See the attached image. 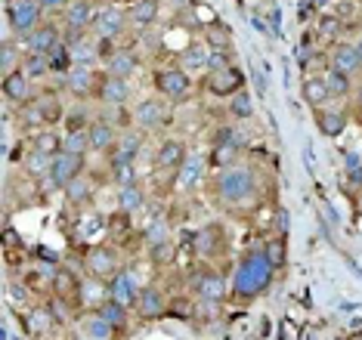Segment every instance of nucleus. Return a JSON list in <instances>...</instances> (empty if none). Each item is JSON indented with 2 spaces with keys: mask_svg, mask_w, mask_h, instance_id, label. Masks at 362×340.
<instances>
[{
  "mask_svg": "<svg viewBox=\"0 0 362 340\" xmlns=\"http://www.w3.org/2000/svg\"><path fill=\"white\" fill-rule=\"evenodd\" d=\"M276 263L263 254V247H251L242 260L235 263L233 276H229V297L235 300H254L273 285L276 279Z\"/></svg>",
  "mask_w": 362,
  "mask_h": 340,
  "instance_id": "f257e3e1",
  "label": "nucleus"
},
{
  "mask_svg": "<svg viewBox=\"0 0 362 340\" xmlns=\"http://www.w3.org/2000/svg\"><path fill=\"white\" fill-rule=\"evenodd\" d=\"M257 195H260V177L248 164H235V168L217 170L211 177V198L223 207L254 204Z\"/></svg>",
  "mask_w": 362,
  "mask_h": 340,
  "instance_id": "f03ea898",
  "label": "nucleus"
},
{
  "mask_svg": "<svg viewBox=\"0 0 362 340\" xmlns=\"http://www.w3.org/2000/svg\"><path fill=\"white\" fill-rule=\"evenodd\" d=\"M44 4L40 0H10L6 4V28L16 35V40H25L31 31L44 25Z\"/></svg>",
  "mask_w": 362,
  "mask_h": 340,
  "instance_id": "7ed1b4c3",
  "label": "nucleus"
},
{
  "mask_svg": "<svg viewBox=\"0 0 362 340\" xmlns=\"http://www.w3.org/2000/svg\"><path fill=\"white\" fill-rule=\"evenodd\" d=\"M152 81H155L158 96L168 99V102H180V99H186L192 93V78H189V71L183 65H158Z\"/></svg>",
  "mask_w": 362,
  "mask_h": 340,
  "instance_id": "20e7f679",
  "label": "nucleus"
},
{
  "mask_svg": "<svg viewBox=\"0 0 362 340\" xmlns=\"http://www.w3.org/2000/svg\"><path fill=\"white\" fill-rule=\"evenodd\" d=\"M127 10H121L118 4H103L100 10H96V19H93V28H90V35L96 40H103V44H115L121 35H124L127 28Z\"/></svg>",
  "mask_w": 362,
  "mask_h": 340,
  "instance_id": "39448f33",
  "label": "nucleus"
},
{
  "mask_svg": "<svg viewBox=\"0 0 362 340\" xmlns=\"http://www.w3.org/2000/svg\"><path fill=\"white\" fill-rule=\"evenodd\" d=\"M84 269L87 276L100 279V281H109L115 272H121V257H118V247L112 245H90L87 254H84Z\"/></svg>",
  "mask_w": 362,
  "mask_h": 340,
  "instance_id": "423d86ee",
  "label": "nucleus"
},
{
  "mask_svg": "<svg viewBox=\"0 0 362 340\" xmlns=\"http://www.w3.org/2000/svg\"><path fill=\"white\" fill-rule=\"evenodd\" d=\"M130 115H134V127H139L143 134H152V130H161L170 124L168 99H139Z\"/></svg>",
  "mask_w": 362,
  "mask_h": 340,
  "instance_id": "0eeeda50",
  "label": "nucleus"
},
{
  "mask_svg": "<svg viewBox=\"0 0 362 340\" xmlns=\"http://www.w3.org/2000/svg\"><path fill=\"white\" fill-rule=\"evenodd\" d=\"M192 294H195V300H202V303L220 306L229 297V279L217 269H204V272H199V279H192Z\"/></svg>",
  "mask_w": 362,
  "mask_h": 340,
  "instance_id": "6e6552de",
  "label": "nucleus"
},
{
  "mask_svg": "<svg viewBox=\"0 0 362 340\" xmlns=\"http://www.w3.org/2000/svg\"><path fill=\"white\" fill-rule=\"evenodd\" d=\"M100 6L93 0H71V6L62 16V35L65 37H78V35H90Z\"/></svg>",
  "mask_w": 362,
  "mask_h": 340,
  "instance_id": "1a4fd4ad",
  "label": "nucleus"
},
{
  "mask_svg": "<svg viewBox=\"0 0 362 340\" xmlns=\"http://www.w3.org/2000/svg\"><path fill=\"white\" fill-rule=\"evenodd\" d=\"M81 173H87V158L84 155H71V152H59L53 155V168H50V186L53 189H62L69 182H75Z\"/></svg>",
  "mask_w": 362,
  "mask_h": 340,
  "instance_id": "9d476101",
  "label": "nucleus"
},
{
  "mask_svg": "<svg viewBox=\"0 0 362 340\" xmlns=\"http://www.w3.org/2000/svg\"><path fill=\"white\" fill-rule=\"evenodd\" d=\"M100 74L103 71H96V65H71V69L62 74V87L78 99H90V96H96Z\"/></svg>",
  "mask_w": 362,
  "mask_h": 340,
  "instance_id": "9b49d317",
  "label": "nucleus"
},
{
  "mask_svg": "<svg viewBox=\"0 0 362 340\" xmlns=\"http://www.w3.org/2000/svg\"><path fill=\"white\" fill-rule=\"evenodd\" d=\"M130 96H134V90H130V81L127 78H115V74L103 71L100 74V84H96V102L100 105H127Z\"/></svg>",
  "mask_w": 362,
  "mask_h": 340,
  "instance_id": "f8f14e48",
  "label": "nucleus"
},
{
  "mask_svg": "<svg viewBox=\"0 0 362 340\" xmlns=\"http://www.w3.org/2000/svg\"><path fill=\"white\" fill-rule=\"evenodd\" d=\"M204 90H208L211 96H235L238 90H245V74L235 69V65H229L223 71H208V78H204Z\"/></svg>",
  "mask_w": 362,
  "mask_h": 340,
  "instance_id": "ddd939ff",
  "label": "nucleus"
},
{
  "mask_svg": "<svg viewBox=\"0 0 362 340\" xmlns=\"http://www.w3.org/2000/svg\"><path fill=\"white\" fill-rule=\"evenodd\" d=\"M134 310H136V316H139V319L155 322V319L168 316L170 303H168V297H164V291H161L158 285H143V291H139Z\"/></svg>",
  "mask_w": 362,
  "mask_h": 340,
  "instance_id": "4468645a",
  "label": "nucleus"
},
{
  "mask_svg": "<svg viewBox=\"0 0 362 340\" xmlns=\"http://www.w3.org/2000/svg\"><path fill=\"white\" fill-rule=\"evenodd\" d=\"M328 65L350 78H356L362 71V56H359V47L353 40H334V47L328 49Z\"/></svg>",
  "mask_w": 362,
  "mask_h": 340,
  "instance_id": "2eb2a0df",
  "label": "nucleus"
},
{
  "mask_svg": "<svg viewBox=\"0 0 362 340\" xmlns=\"http://www.w3.org/2000/svg\"><path fill=\"white\" fill-rule=\"evenodd\" d=\"M143 143H146V134L139 127H127L121 130L118 143L109 152V164H134L136 155L143 152Z\"/></svg>",
  "mask_w": 362,
  "mask_h": 340,
  "instance_id": "dca6fc26",
  "label": "nucleus"
},
{
  "mask_svg": "<svg viewBox=\"0 0 362 340\" xmlns=\"http://www.w3.org/2000/svg\"><path fill=\"white\" fill-rule=\"evenodd\" d=\"M105 285H109V300H118V303L130 306V310L136 306V297H139V291H143V288L136 285V279H134V272H130V269L115 272Z\"/></svg>",
  "mask_w": 362,
  "mask_h": 340,
  "instance_id": "f3484780",
  "label": "nucleus"
},
{
  "mask_svg": "<svg viewBox=\"0 0 362 340\" xmlns=\"http://www.w3.org/2000/svg\"><path fill=\"white\" fill-rule=\"evenodd\" d=\"M87 136H90V148H93V152L109 155L121 134H118V127L105 118V115H96V118L90 121V127H87Z\"/></svg>",
  "mask_w": 362,
  "mask_h": 340,
  "instance_id": "a211bd4d",
  "label": "nucleus"
},
{
  "mask_svg": "<svg viewBox=\"0 0 362 340\" xmlns=\"http://www.w3.org/2000/svg\"><path fill=\"white\" fill-rule=\"evenodd\" d=\"M186 143L177 136H168L161 139L158 148H155V168L158 170H180L186 164Z\"/></svg>",
  "mask_w": 362,
  "mask_h": 340,
  "instance_id": "6ab92c4d",
  "label": "nucleus"
},
{
  "mask_svg": "<svg viewBox=\"0 0 362 340\" xmlns=\"http://www.w3.org/2000/svg\"><path fill=\"white\" fill-rule=\"evenodd\" d=\"M65 35H62V25H56V22H44L37 31H31V35L22 40V47H25V53H44V56H50V49L59 44Z\"/></svg>",
  "mask_w": 362,
  "mask_h": 340,
  "instance_id": "aec40b11",
  "label": "nucleus"
},
{
  "mask_svg": "<svg viewBox=\"0 0 362 340\" xmlns=\"http://www.w3.org/2000/svg\"><path fill=\"white\" fill-rule=\"evenodd\" d=\"M313 118H316V130L322 136H328V139H337L344 130H347V124H350L347 112H344V109H328V105H322V109L313 112Z\"/></svg>",
  "mask_w": 362,
  "mask_h": 340,
  "instance_id": "412c9836",
  "label": "nucleus"
},
{
  "mask_svg": "<svg viewBox=\"0 0 362 340\" xmlns=\"http://www.w3.org/2000/svg\"><path fill=\"white\" fill-rule=\"evenodd\" d=\"M69 44V53H71V62L75 65H96L103 59L100 53V40L93 35H78V37H65Z\"/></svg>",
  "mask_w": 362,
  "mask_h": 340,
  "instance_id": "4be33fe9",
  "label": "nucleus"
},
{
  "mask_svg": "<svg viewBox=\"0 0 362 340\" xmlns=\"http://www.w3.org/2000/svg\"><path fill=\"white\" fill-rule=\"evenodd\" d=\"M4 96H6V102H13V105H25L35 99L31 96V78L22 71V65L16 71L4 74Z\"/></svg>",
  "mask_w": 362,
  "mask_h": 340,
  "instance_id": "5701e85b",
  "label": "nucleus"
},
{
  "mask_svg": "<svg viewBox=\"0 0 362 340\" xmlns=\"http://www.w3.org/2000/svg\"><path fill=\"white\" fill-rule=\"evenodd\" d=\"M105 300H109V285H105V281L93 279V276L81 279V288H78V306H84L87 312H93V310H100Z\"/></svg>",
  "mask_w": 362,
  "mask_h": 340,
  "instance_id": "b1692460",
  "label": "nucleus"
},
{
  "mask_svg": "<svg viewBox=\"0 0 362 340\" xmlns=\"http://www.w3.org/2000/svg\"><path fill=\"white\" fill-rule=\"evenodd\" d=\"M103 71L115 74V78H130V74L139 71V56L130 47H118L109 59L103 62Z\"/></svg>",
  "mask_w": 362,
  "mask_h": 340,
  "instance_id": "393cba45",
  "label": "nucleus"
},
{
  "mask_svg": "<svg viewBox=\"0 0 362 340\" xmlns=\"http://www.w3.org/2000/svg\"><path fill=\"white\" fill-rule=\"evenodd\" d=\"M192 251L199 257H204V260H214L217 254H223V229L220 226H204L202 232H195Z\"/></svg>",
  "mask_w": 362,
  "mask_h": 340,
  "instance_id": "a878e982",
  "label": "nucleus"
},
{
  "mask_svg": "<svg viewBox=\"0 0 362 340\" xmlns=\"http://www.w3.org/2000/svg\"><path fill=\"white\" fill-rule=\"evenodd\" d=\"M158 13H161V0H134L127 6V22L134 28H152L158 22Z\"/></svg>",
  "mask_w": 362,
  "mask_h": 340,
  "instance_id": "bb28decb",
  "label": "nucleus"
},
{
  "mask_svg": "<svg viewBox=\"0 0 362 340\" xmlns=\"http://www.w3.org/2000/svg\"><path fill=\"white\" fill-rule=\"evenodd\" d=\"M300 96H303V102H307L313 112L322 109V105H328V99H332L322 74H307V78H303V84H300Z\"/></svg>",
  "mask_w": 362,
  "mask_h": 340,
  "instance_id": "cd10ccee",
  "label": "nucleus"
},
{
  "mask_svg": "<svg viewBox=\"0 0 362 340\" xmlns=\"http://www.w3.org/2000/svg\"><path fill=\"white\" fill-rule=\"evenodd\" d=\"M50 168H53V155L40 152L35 146L22 155V170H25V177H31V180H50Z\"/></svg>",
  "mask_w": 362,
  "mask_h": 340,
  "instance_id": "c85d7f7f",
  "label": "nucleus"
},
{
  "mask_svg": "<svg viewBox=\"0 0 362 340\" xmlns=\"http://www.w3.org/2000/svg\"><path fill=\"white\" fill-rule=\"evenodd\" d=\"M62 195L71 207H87L90 201H93V180H90L87 173H81L75 182H69V186L62 189Z\"/></svg>",
  "mask_w": 362,
  "mask_h": 340,
  "instance_id": "c756f323",
  "label": "nucleus"
},
{
  "mask_svg": "<svg viewBox=\"0 0 362 340\" xmlns=\"http://www.w3.org/2000/svg\"><path fill=\"white\" fill-rule=\"evenodd\" d=\"M81 334L84 337H90V340H115L118 337V331H115L109 322H105L100 312H87L84 319H81Z\"/></svg>",
  "mask_w": 362,
  "mask_h": 340,
  "instance_id": "7c9ffc66",
  "label": "nucleus"
},
{
  "mask_svg": "<svg viewBox=\"0 0 362 340\" xmlns=\"http://www.w3.org/2000/svg\"><path fill=\"white\" fill-rule=\"evenodd\" d=\"M121 213H136L139 207L146 204V189L139 182H130V186H121L118 189V198H115Z\"/></svg>",
  "mask_w": 362,
  "mask_h": 340,
  "instance_id": "2f4dec72",
  "label": "nucleus"
},
{
  "mask_svg": "<svg viewBox=\"0 0 362 340\" xmlns=\"http://www.w3.org/2000/svg\"><path fill=\"white\" fill-rule=\"evenodd\" d=\"M96 312H100V316H103L105 322H109V325H112L115 331H118V334H124L127 325H130V306L118 303V300H105Z\"/></svg>",
  "mask_w": 362,
  "mask_h": 340,
  "instance_id": "473e14b6",
  "label": "nucleus"
},
{
  "mask_svg": "<svg viewBox=\"0 0 362 340\" xmlns=\"http://www.w3.org/2000/svg\"><path fill=\"white\" fill-rule=\"evenodd\" d=\"M238 155H242V146H235V143H217V146H211L208 164H211L214 170H226V168H235V164H238Z\"/></svg>",
  "mask_w": 362,
  "mask_h": 340,
  "instance_id": "72a5a7b5",
  "label": "nucleus"
},
{
  "mask_svg": "<svg viewBox=\"0 0 362 340\" xmlns=\"http://www.w3.org/2000/svg\"><path fill=\"white\" fill-rule=\"evenodd\" d=\"M208 56H211V47L208 44H189L183 53H180V62L177 65H183L186 71H199V69L208 71Z\"/></svg>",
  "mask_w": 362,
  "mask_h": 340,
  "instance_id": "f704fd0d",
  "label": "nucleus"
},
{
  "mask_svg": "<svg viewBox=\"0 0 362 340\" xmlns=\"http://www.w3.org/2000/svg\"><path fill=\"white\" fill-rule=\"evenodd\" d=\"M322 78H325V87H328V93H332V99H347L353 93V78L350 74H344V71H337V69H328L322 71Z\"/></svg>",
  "mask_w": 362,
  "mask_h": 340,
  "instance_id": "c9c22d12",
  "label": "nucleus"
},
{
  "mask_svg": "<svg viewBox=\"0 0 362 340\" xmlns=\"http://www.w3.org/2000/svg\"><path fill=\"white\" fill-rule=\"evenodd\" d=\"M204 44L211 49H233V31L220 22H208L204 25Z\"/></svg>",
  "mask_w": 362,
  "mask_h": 340,
  "instance_id": "e433bc0d",
  "label": "nucleus"
},
{
  "mask_svg": "<svg viewBox=\"0 0 362 340\" xmlns=\"http://www.w3.org/2000/svg\"><path fill=\"white\" fill-rule=\"evenodd\" d=\"M22 59H25V47H22V40L19 44H16V40H4V47H0V69H4V74L19 69Z\"/></svg>",
  "mask_w": 362,
  "mask_h": 340,
  "instance_id": "4c0bfd02",
  "label": "nucleus"
},
{
  "mask_svg": "<svg viewBox=\"0 0 362 340\" xmlns=\"http://www.w3.org/2000/svg\"><path fill=\"white\" fill-rule=\"evenodd\" d=\"M22 71H25L31 81L47 78V74H53L50 56H44V53H25V59H22Z\"/></svg>",
  "mask_w": 362,
  "mask_h": 340,
  "instance_id": "58836bf2",
  "label": "nucleus"
},
{
  "mask_svg": "<svg viewBox=\"0 0 362 340\" xmlns=\"http://www.w3.org/2000/svg\"><path fill=\"white\" fill-rule=\"evenodd\" d=\"M229 115L238 121H248L254 115V96L248 93V90H238L235 96H229Z\"/></svg>",
  "mask_w": 362,
  "mask_h": 340,
  "instance_id": "ea45409f",
  "label": "nucleus"
},
{
  "mask_svg": "<svg viewBox=\"0 0 362 340\" xmlns=\"http://www.w3.org/2000/svg\"><path fill=\"white\" fill-rule=\"evenodd\" d=\"M168 238H170V223L164 217H155L149 226H146V232H143V245L146 247H155V245L168 242Z\"/></svg>",
  "mask_w": 362,
  "mask_h": 340,
  "instance_id": "a19ab883",
  "label": "nucleus"
},
{
  "mask_svg": "<svg viewBox=\"0 0 362 340\" xmlns=\"http://www.w3.org/2000/svg\"><path fill=\"white\" fill-rule=\"evenodd\" d=\"M62 152L84 155V158H87V152H93V148H90V136H87V130H69V134L62 136Z\"/></svg>",
  "mask_w": 362,
  "mask_h": 340,
  "instance_id": "79ce46f5",
  "label": "nucleus"
},
{
  "mask_svg": "<svg viewBox=\"0 0 362 340\" xmlns=\"http://www.w3.org/2000/svg\"><path fill=\"white\" fill-rule=\"evenodd\" d=\"M202 173H204V161L202 158H186V164L177 170V180H180V186L192 189L195 182L202 180Z\"/></svg>",
  "mask_w": 362,
  "mask_h": 340,
  "instance_id": "37998d69",
  "label": "nucleus"
},
{
  "mask_svg": "<svg viewBox=\"0 0 362 340\" xmlns=\"http://www.w3.org/2000/svg\"><path fill=\"white\" fill-rule=\"evenodd\" d=\"M35 148H40V152H47V155H59L62 152V136L56 134V130H37V136H35V143H31Z\"/></svg>",
  "mask_w": 362,
  "mask_h": 340,
  "instance_id": "c03bdc74",
  "label": "nucleus"
},
{
  "mask_svg": "<svg viewBox=\"0 0 362 340\" xmlns=\"http://www.w3.org/2000/svg\"><path fill=\"white\" fill-rule=\"evenodd\" d=\"M71 65H75V62H71L69 44H65V37H62V40H59V44H56V47L50 49V69H53L56 74H65V71H69V69H71Z\"/></svg>",
  "mask_w": 362,
  "mask_h": 340,
  "instance_id": "a18cd8bd",
  "label": "nucleus"
},
{
  "mask_svg": "<svg viewBox=\"0 0 362 340\" xmlns=\"http://www.w3.org/2000/svg\"><path fill=\"white\" fill-rule=\"evenodd\" d=\"M149 257H152V263H158V266H170V263L177 260V242L168 238V242L149 247Z\"/></svg>",
  "mask_w": 362,
  "mask_h": 340,
  "instance_id": "49530a36",
  "label": "nucleus"
},
{
  "mask_svg": "<svg viewBox=\"0 0 362 340\" xmlns=\"http://www.w3.org/2000/svg\"><path fill=\"white\" fill-rule=\"evenodd\" d=\"M50 325H53L50 306H37V310L28 312V331H31V334H44V331L50 328Z\"/></svg>",
  "mask_w": 362,
  "mask_h": 340,
  "instance_id": "de8ad7c7",
  "label": "nucleus"
},
{
  "mask_svg": "<svg viewBox=\"0 0 362 340\" xmlns=\"http://www.w3.org/2000/svg\"><path fill=\"white\" fill-rule=\"evenodd\" d=\"M109 170H112V182H115L118 189H121V186H130V182H139L134 164H109Z\"/></svg>",
  "mask_w": 362,
  "mask_h": 340,
  "instance_id": "09e8293b",
  "label": "nucleus"
},
{
  "mask_svg": "<svg viewBox=\"0 0 362 340\" xmlns=\"http://www.w3.org/2000/svg\"><path fill=\"white\" fill-rule=\"evenodd\" d=\"M263 254H267L269 260L276 263V269H282V266H285V260H288V251H285V238H269V242L263 245Z\"/></svg>",
  "mask_w": 362,
  "mask_h": 340,
  "instance_id": "8fccbe9b",
  "label": "nucleus"
},
{
  "mask_svg": "<svg viewBox=\"0 0 362 340\" xmlns=\"http://www.w3.org/2000/svg\"><path fill=\"white\" fill-rule=\"evenodd\" d=\"M47 306H50V312H53L56 322H69V319H71V300H65V297H56V294H53Z\"/></svg>",
  "mask_w": 362,
  "mask_h": 340,
  "instance_id": "3c124183",
  "label": "nucleus"
},
{
  "mask_svg": "<svg viewBox=\"0 0 362 340\" xmlns=\"http://www.w3.org/2000/svg\"><path fill=\"white\" fill-rule=\"evenodd\" d=\"M233 65V56H229V49H211L208 56V71H223Z\"/></svg>",
  "mask_w": 362,
  "mask_h": 340,
  "instance_id": "603ef678",
  "label": "nucleus"
},
{
  "mask_svg": "<svg viewBox=\"0 0 362 340\" xmlns=\"http://www.w3.org/2000/svg\"><path fill=\"white\" fill-rule=\"evenodd\" d=\"M217 143H235V146H245V139H242V134H238L235 127H220L217 134H214V146Z\"/></svg>",
  "mask_w": 362,
  "mask_h": 340,
  "instance_id": "864d4df0",
  "label": "nucleus"
},
{
  "mask_svg": "<svg viewBox=\"0 0 362 340\" xmlns=\"http://www.w3.org/2000/svg\"><path fill=\"white\" fill-rule=\"evenodd\" d=\"M273 229L279 232V238H285V235H288V211H285V207H279V211H276V223H273Z\"/></svg>",
  "mask_w": 362,
  "mask_h": 340,
  "instance_id": "5fc2aeb1",
  "label": "nucleus"
},
{
  "mask_svg": "<svg viewBox=\"0 0 362 340\" xmlns=\"http://www.w3.org/2000/svg\"><path fill=\"white\" fill-rule=\"evenodd\" d=\"M337 35V19H319V37H334Z\"/></svg>",
  "mask_w": 362,
  "mask_h": 340,
  "instance_id": "6e6d98bb",
  "label": "nucleus"
},
{
  "mask_svg": "<svg viewBox=\"0 0 362 340\" xmlns=\"http://www.w3.org/2000/svg\"><path fill=\"white\" fill-rule=\"evenodd\" d=\"M40 4H44L47 13H56V10H69L71 0H40Z\"/></svg>",
  "mask_w": 362,
  "mask_h": 340,
  "instance_id": "4d7b16f0",
  "label": "nucleus"
},
{
  "mask_svg": "<svg viewBox=\"0 0 362 340\" xmlns=\"http://www.w3.org/2000/svg\"><path fill=\"white\" fill-rule=\"evenodd\" d=\"M328 0H310V6H325Z\"/></svg>",
  "mask_w": 362,
  "mask_h": 340,
  "instance_id": "13d9d810",
  "label": "nucleus"
},
{
  "mask_svg": "<svg viewBox=\"0 0 362 340\" xmlns=\"http://www.w3.org/2000/svg\"><path fill=\"white\" fill-rule=\"evenodd\" d=\"M356 47H359V56H362V40H356Z\"/></svg>",
  "mask_w": 362,
  "mask_h": 340,
  "instance_id": "bf43d9fd",
  "label": "nucleus"
},
{
  "mask_svg": "<svg viewBox=\"0 0 362 340\" xmlns=\"http://www.w3.org/2000/svg\"><path fill=\"white\" fill-rule=\"evenodd\" d=\"M4 4H10V0H4Z\"/></svg>",
  "mask_w": 362,
  "mask_h": 340,
  "instance_id": "052dcab7",
  "label": "nucleus"
},
{
  "mask_svg": "<svg viewBox=\"0 0 362 340\" xmlns=\"http://www.w3.org/2000/svg\"><path fill=\"white\" fill-rule=\"evenodd\" d=\"M359 4H362V0H359Z\"/></svg>",
  "mask_w": 362,
  "mask_h": 340,
  "instance_id": "680f3d73",
  "label": "nucleus"
},
{
  "mask_svg": "<svg viewBox=\"0 0 362 340\" xmlns=\"http://www.w3.org/2000/svg\"><path fill=\"white\" fill-rule=\"evenodd\" d=\"M337 340H341V337H337Z\"/></svg>",
  "mask_w": 362,
  "mask_h": 340,
  "instance_id": "e2e57ef3",
  "label": "nucleus"
}]
</instances>
